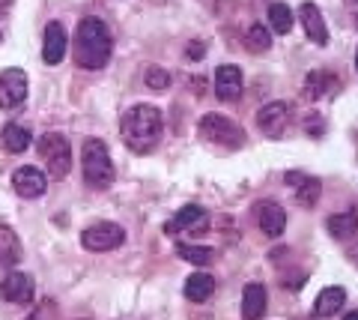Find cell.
I'll return each mask as SVG.
<instances>
[{"instance_id": "obj_1", "label": "cell", "mask_w": 358, "mask_h": 320, "mask_svg": "<svg viewBox=\"0 0 358 320\" xmlns=\"http://www.w3.org/2000/svg\"><path fill=\"white\" fill-rule=\"evenodd\" d=\"M162 129H164V117L155 105H134L120 120L122 144L131 153H141V156L155 150V144L162 138Z\"/></svg>"}, {"instance_id": "obj_2", "label": "cell", "mask_w": 358, "mask_h": 320, "mask_svg": "<svg viewBox=\"0 0 358 320\" xmlns=\"http://www.w3.org/2000/svg\"><path fill=\"white\" fill-rule=\"evenodd\" d=\"M110 51H114V39H110V30L105 27L102 18H81L75 33V48L72 57L81 69H105L110 60Z\"/></svg>"}, {"instance_id": "obj_3", "label": "cell", "mask_w": 358, "mask_h": 320, "mask_svg": "<svg viewBox=\"0 0 358 320\" xmlns=\"http://www.w3.org/2000/svg\"><path fill=\"white\" fill-rule=\"evenodd\" d=\"M81 171H84V183L90 189H110L114 186V176L117 168L110 162V153L105 147V141L99 138H90L84 141V150H81Z\"/></svg>"}, {"instance_id": "obj_4", "label": "cell", "mask_w": 358, "mask_h": 320, "mask_svg": "<svg viewBox=\"0 0 358 320\" xmlns=\"http://www.w3.org/2000/svg\"><path fill=\"white\" fill-rule=\"evenodd\" d=\"M36 147H39V156L45 159V165H48V176L63 180V176L72 171V147L60 132H45Z\"/></svg>"}, {"instance_id": "obj_5", "label": "cell", "mask_w": 358, "mask_h": 320, "mask_svg": "<svg viewBox=\"0 0 358 320\" xmlns=\"http://www.w3.org/2000/svg\"><path fill=\"white\" fill-rule=\"evenodd\" d=\"M200 135H203L209 144H218V147H227V150H239L245 144L242 126L233 123L230 117H221V114H203V120H200Z\"/></svg>"}, {"instance_id": "obj_6", "label": "cell", "mask_w": 358, "mask_h": 320, "mask_svg": "<svg viewBox=\"0 0 358 320\" xmlns=\"http://www.w3.org/2000/svg\"><path fill=\"white\" fill-rule=\"evenodd\" d=\"M126 242V230L114 222H96L81 230V246L87 251H114Z\"/></svg>"}, {"instance_id": "obj_7", "label": "cell", "mask_w": 358, "mask_h": 320, "mask_svg": "<svg viewBox=\"0 0 358 320\" xmlns=\"http://www.w3.org/2000/svg\"><path fill=\"white\" fill-rule=\"evenodd\" d=\"M27 99V75L21 69H6L0 72V108L13 111Z\"/></svg>"}, {"instance_id": "obj_8", "label": "cell", "mask_w": 358, "mask_h": 320, "mask_svg": "<svg viewBox=\"0 0 358 320\" xmlns=\"http://www.w3.org/2000/svg\"><path fill=\"white\" fill-rule=\"evenodd\" d=\"M289 123V105L287 102H268L257 111V129L266 138H281Z\"/></svg>"}, {"instance_id": "obj_9", "label": "cell", "mask_w": 358, "mask_h": 320, "mask_svg": "<svg viewBox=\"0 0 358 320\" xmlns=\"http://www.w3.org/2000/svg\"><path fill=\"white\" fill-rule=\"evenodd\" d=\"M254 216H257V225H260V230H263L266 237L278 239V237L284 234V228H287V209L281 204L260 201V204H254Z\"/></svg>"}, {"instance_id": "obj_10", "label": "cell", "mask_w": 358, "mask_h": 320, "mask_svg": "<svg viewBox=\"0 0 358 320\" xmlns=\"http://www.w3.org/2000/svg\"><path fill=\"white\" fill-rule=\"evenodd\" d=\"M209 225L206 209L197 204H188L182 209H176V216L164 225V234H194V230H203Z\"/></svg>"}, {"instance_id": "obj_11", "label": "cell", "mask_w": 358, "mask_h": 320, "mask_svg": "<svg viewBox=\"0 0 358 320\" xmlns=\"http://www.w3.org/2000/svg\"><path fill=\"white\" fill-rule=\"evenodd\" d=\"M33 291H36V284L27 272H9L3 281H0V296H3L6 302H15V305H30L33 300Z\"/></svg>"}, {"instance_id": "obj_12", "label": "cell", "mask_w": 358, "mask_h": 320, "mask_svg": "<svg viewBox=\"0 0 358 320\" xmlns=\"http://www.w3.org/2000/svg\"><path fill=\"white\" fill-rule=\"evenodd\" d=\"M66 48H69V36H66V27L60 21H51L45 27V46H42V57L48 66H57L66 57Z\"/></svg>"}, {"instance_id": "obj_13", "label": "cell", "mask_w": 358, "mask_h": 320, "mask_svg": "<svg viewBox=\"0 0 358 320\" xmlns=\"http://www.w3.org/2000/svg\"><path fill=\"white\" fill-rule=\"evenodd\" d=\"M215 96L224 102H233V99L242 96V69L233 63H224L215 69Z\"/></svg>"}, {"instance_id": "obj_14", "label": "cell", "mask_w": 358, "mask_h": 320, "mask_svg": "<svg viewBox=\"0 0 358 320\" xmlns=\"http://www.w3.org/2000/svg\"><path fill=\"white\" fill-rule=\"evenodd\" d=\"M299 18H301V27H305L308 39L317 42V46H326L329 42V27L326 21H322V13L317 4H301L299 6Z\"/></svg>"}, {"instance_id": "obj_15", "label": "cell", "mask_w": 358, "mask_h": 320, "mask_svg": "<svg viewBox=\"0 0 358 320\" xmlns=\"http://www.w3.org/2000/svg\"><path fill=\"white\" fill-rule=\"evenodd\" d=\"M287 183L293 186V192H296V201L301 207H313L320 201V192H322V186L317 176H308V174H299V171H289L287 174Z\"/></svg>"}, {"instance_id": "obj_16", "label": "cell", "mask_w": 358, "mask_h": 320, "mask_svg": "<svg viewBox=\"0 0 358 320\" xmlns=\"http://www.w3.org/2000/svg\"><path fill=\"white\" fill-rule=\"evenodd\" d=\"M45 186H48V180H45V174L36 168H18L13 174V189L21 197H39L45 192Z\"/></svg>"}, {"instance_id": "obj_17", "label": "cell", "mask_w": 358, "mask_h": 320, "mask_svg": "<svg viewBox=\"0 0 358 320\" xmlns=\"http://www.w3.org/2000/svg\"><path fill=\"white\" fill-rule=\"evenodd\" d=\"M338 87H341V81L334 78V75H329V72H310L305 78V84H301V96L310 99V102H317V99L329 96V93H338Z\"/></svg>"}, {"instance_id": "obj_18", "label": "cell", "mask_w": 358, "mask_h": 320, "mask_svg": "<svg viewBox=\"0 0 358 320\" xmlns=\"http://www.w3.org/2000/svg\"><path fill=\"white\" fill-rule=\"evenodd\" d=\"M266 314V288L263 284H245L242 291V320H263Z\"/></svg>"}, {"instance_id": "obj_19", "label": "cell", "mask_w": 358, "mask_h": 320, "mask_svg": "<svg viewBox=\"0 0 358 320\" xmlns=\"http://www.w3.org/2000/svg\"><path fill=\"white\" fill-rule=\"evenodd\" d=\"M343 302H346L343 288H326V291H320L317 302H313V314L317 317H334L343 308Z\"/></svg>"}, {"instance_id": "obj_20", "label": "cell", "mask_w": 358, "mask_h": 320, "mask_svg": "<svg viewBox=\"0 0 358 320\" xmlns=\"http://www.w3.org/2000/svg\"><path fill=\"white\" fill-rule=\"evenodd\" d=\"M182 293H185L192 302H206L209 296L215 293V279H212V275H206V272H194V275H188Z\"/></svg>"}, {"instance_id": "obj_21", "label": "cell", "mask_w": 358, "mask_h": 320, "mask_svg": "<svg viewBox=\"0 0 358 320\" xmlns=\"http://www.w3.org/2000/svg\"><path fill=\"white\" fill-rule=\"evenodd\" d=\"M326 228H329V234H331L334 239H350L352 234H358V213H355V209H343V213H334V216H329Z\"/></svg>"}, {"instance_id": "obj_22", "label": "cell", "mask_w": 358, "mask_h": 320, "mask_svg": "<svg viewBox=\"0 0 358 320\" xmlns=\"http://www.w3.org/2000/svg\"><path fill=\"white\" fill-rule=\"evenodd\" d=\"M21 260V239L9 225H0V263L3 267H15Z\"/></svg>"}, {"instance_id": "obj_23", "label": "cell", "mask_w": 358, "mask_h": 320, "mask_svg": "<svg viewBox=\"0 0 358 320\" xmlns=\"http://www.w3.org/2000/svg\"><path fill=\"white\" fill-rule=\"evenodd\" d=\"M0 144H3L6 153H24L30 147V129L18 126V123L3 126V132H0Z\"/></svg>"}, {"instance_id": "obj_24", "label": "cell", "mask_w": 358, "mask_h": 320, "mask_svg": "<svg viewBox=\"0 0 358 320\" xmlns=\"http://www.w3.org/2000/svg\"><path fill=\"white\" fill-rule=\"evenodd\" d=\"M176 255L182 260H188V263H194V267H206L209 260H215V251H212L209 246H192V242H179Z\"/></svg>"}, {"instance_id": "obj_25", "label": "cell", "mask_w": 358, "mask_h": 320, "mask_svg": "<svg viewBox=\"0 0 358 320\" xmlns=\"http://www.w3.org/2000/svg\"><path fill=\"white\" fill-rule=\"evenodd\" d=\"M293 9H289L287 4H272L268 6V25H272L275 33H281V36H287L289 30H293Z\"/></svg>"}, {"instance_id": "obj_26", "label": "cell", "mask_w": 358, "mask_h": 320, "mask_svg": "<svg viewBox=\"0 0 358 320\" xmlns=\"http://www.w3.org/2000/svg\"><path fill=\"white\" fill-rule=\"evenodd\" d=\"M245 48L251 54H266L272 48V36H268V30L263 25H251V30L245 33Z\"/></svg>"}, {"instance_id": "obj_27", "label": "cell", "mask_w": 358, "mask_h": 320, "mask_svg": "<svg viewBox=\"0 0 358 320\" xmlns=\"http://www.w3.org/2000/svg\"><path fill=\"white\" fill-rule=\"evenodd\" d=\"M143 81H147L150 90L164 93L167 87H171V75H167V69H162V66H150L147 75H143Z\"/></svg>"}, {"instance_id": "obj_28", "label": "cell", "mask_w": 358, "mask_h": 320, "mask_svg": "<svg viewBox=\"0 0 358 320\" xmlns=\"http://www.w3.org/2000/svg\"><path fill=\"white\" fill-rule=\"evenodd\" d=\"M301 126H305V132H308L310 138H320L322 132H326V120H322L320 114H308V117H305V123H301Z\"/></svg>"}, {"instance_id": "obj_29", "label": "cell", "mask_w": 358, "mask_h": 320, "mask_svg": "<svg viewBox=\"0 0 358 320\" xmlns=\"http://www.w3.org/2000/svg\"><path fill=\"white\" fill-rule=\"evenodd\" d=\"M185 54H188V57H194V60H197V57H203V46H200V42H197V46H188Z\"/></svg>"}, {"instance_id": "obj_30", "label": "cell", "mask_w": 358, "mask_h": 320, "mask_svg": "<svg viewBox=\"0 0 358 320\" xmlns=\"http://www.w3.org/2000/svg\"><path fill=\"white\" fill-rule=\"evenodd\" d=\"M13 4H15V0H0V18L9 15V9H13Z\"/></svg>"}, {"instance_id": "obj_31", "label": "cell", "mask_w": 358, "mask_h": 320, "mask_svg": "<svg viewBox=\"0 0 358 320\" xmlns=\"http://www.w3.org/2000/svg\"><path fill=\"white\" fill-rule=\"evenodd\" d=\"M350 260H352L355 267H358V246H352V249H350Z\"/></svg>"}, {"instance_id": "obj_32", "label": "cell", "mask_w": 358, "mask_h": 320, "mask_svg": "<svg viewBox=\"0 0 358 320\" xmlns=\"http://www.w3.org/2000/svg\"><path fill=\"white\" fill-rule=\"evenodd\" d=\"M343 320H358V312H352V314H346Z\"/></svg>"}, {"instance_id": "obj_33", "label": "cell", "mask_w": 358, "mask_h": 320, "mask_svg": "<svg viewBox=\"0 0 358 320\" xmlns=\"http://www.w3.org/2000/svg\"><path fill=\"white\" fill-rule=\"evenodd\" d=\"M355 72H358V51H355Z\"/></svg>"}, {"instance_id": "obj_34", "label": "cell", "mask_w": 358, "mask_h": 320, "mask_svg": "<svg viewBox=\"0 0 358 320\" xmlns=\"http://www.w3.org/2000/svg\"><path fill=\"white\" fill-rule=\"evenodd\" d=\"M346 4H352V6H358V0H346Z\"/></svg>"}, {"instance_id": "obj_35", "label": "cell", "mask_w": 358, "mask_h": 320, "mask_svg": "<svg viewBox=\"0 0 358 320\" xmlns=\"http://www.w3.org/2000/svg\"><path fill=\"white\" fill-rule=\"evenodd\" d=\"M0 42H3V36H0Z\"/></svg>"}, {"instance_id": "obj_36", "label": "cell", "mask_w": 358, "mask_h": 320, "mask_svg": "<svg viewBox=\"0 0 358 320\" xmlns=\"http://www.w3.org/2000/svg\"><path fill=\"white\" fill-rule=\"evenodd\" d=\"M355 27H358V21H355Z\"/></svg>"}]
</instances>
